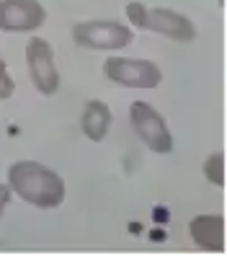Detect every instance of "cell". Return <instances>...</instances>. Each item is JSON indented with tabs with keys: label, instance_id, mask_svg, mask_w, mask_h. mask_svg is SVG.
Here are the masks:
<instances>
[{
	"label": "cell",
	"instance_id": "1",
	"mask_svg": "<svg viewBox=\"0 0 227 256\" xmlns=\"http://www.w3.org/2000/svg\"><path fill=\"white\" fill-rule=\"evenodd\" d=\"M8 186L13 194L39 210H54L65 200V182L52 168L36 160H18L8 168Z\"/></svg>",
	"mask_w": 227,
	"mask_h": 256
},
{
	"label": "cell",
	"instance_id": "2",
	"mask_svg": "<svg viewBox=\"0 0 227 256\" xmlns=\"http://www.w3.org/2000/svg\"><path fill=\"white\" fill-rule=\"evenodd\" d=\"M129 124L134 130V134L153 150V153H171L173 150V134L165 124V119L160 116V112L155 106H150L147 101H134L129 106Z\"/></svg>",
	"mask_w": 227,
	"mask_h": 256
},
{
	"label": "cell",
	"instance_id": "3",
	"mask_svg": "<svg viewBox=\"0 0 227 256\" xmlns=\"http://www.w3.org/2000/svg\"><path fill=\"white\" fill-rule=\"evenodd\" d=\"M103 75L124 88H158L163 80V70L140 57H109L103 62Z\"/></svg>",
	"mask_w": 227,
	"mask_h": 256
},
{
	"label": "cell",
	"instance_id": "4",
	"mask_svg": "<svg viewBox=\"0 0 227 256\" xmlns=\"http://www.w3.org/2000/svg\"><path fill=\"white\" fill-rule=\"evenodd\" d=\"M72 39L85 50H122L132 44L134 34L127 24L119 21H83L75 24Z\"/></svg>",
	"mask_w": 227,
	"mask_h": 256
},
{
	"label": "cell",
	"instance_id": "5",
	"mask_svg": "<svg viewBox=\"0 0 227 256\" xmlns=\"http://www.w3.org/2000/svg\"><path fill=\"white\" fill-rule=\"evenodd\" d=\"M26 65H28V75H31L39 94L52 96L59 91V70L54 65V52H52V44L47 39H39V36L28 39Z\"/></svg>",
	"mask_w": 227,
	"mask_h": 256
},
{
	"label": "cell",
	"instance_id": "6",
	"mask_svg": "<svg viewBox=\"0 0 227 256\" xmlns=\"http://www.w3.org/2000/svg\"><path fill=\"white\" fill-rule=\"evenodd\" d=\"M47 21L39 0H0V32H34Z\"/></svg>",
	"mask_w": 227,
	"mask_h": 256
},
{
	"label": "cell",
	"instance_id": "7",
	"mask_svg": "<svg viewBox=\"0 0 227 256\" xmlns=\"http://www.w3.org/2000/svg\"><path fill=\"white\" fill-rule=\"evenodd\" d=\"M147 32H155L160 36H168L173 42H194L196 39V26L184 13L171 10V8H150L147 10Z\"/></svg>",
	"mask_w": 227,
	"mask_h": 256
},
{
	"label": "cell",
	"instance_id": "8",
	"mask_svg": "<svg viewBox=\"0 0 227 256\" xmlns=\"http://www.w3.org/2000/svg\"><path fill=\"white\" fill-rule=\"evenodd\" d=\"M191 240L202 251H225V218L222 215H196L189 222Z\"/></svg>",
	"mask_w": 227,
	"mask_h": 256
},
{
	"label": "cell",
	"instance_id": "9",
	"mask_svg": "<svg viewBox=\"0 0 227 256\" xmlns=\"http://www.w3.org/2000/svg\"><path fill=\"white\" fill-rule=\"evenodd\" d=\"M80 130L88 140L101 142L111 130V109L103 101H88L80 116Z\"/></svg>",
	"mask_w": 227,
	"mask_h": 256
},
{
	"label": "cell",
	"instance_id": "10",
	"mask_svg": "<svg viewBox=\"0 0 227 256\" xmlns=\"http://www.w3.org/2000/svg\"><path fill=\"white\" fill-rule=\"evenodd\" d=\"M204 176L209 178V184L225 186V156L222 153H212L204 160Z\"/></svg>",
	"mask_w": 227,
	"mask_h": 256
},
{
	"label": "cell",
	"instance_id": "11",
	"mask_svg": "<svg viewBox=\"0 0 227 256\" xmlns=\"http://www.w3.org/2000/svg\"><path fill=\"white\" fill-rule=\"evenodd\" d=\"M127 18H129V24L134 26V28H145V24H147V6H142V3H127Z\"/></svg>",
	"mask_w": 227,
	"mask_h": 256
},
{
	"label": "cell",
	"instance_id": "12",
	"mask_svg": "<svg viewBox=\"0 0 227 256\" xmlns=\"http://www.w3.org/2000/svg\"><path fill=\"white\" fill-rule=\"evenodd\" d=\"M13 88H16V83H13V78L8 75L5 62H3V57H0V101L8 98V96L13 94Z\"/></svg>",
	"mask_w": 227,
	"mask_h": 256
},
{
	"label": "cell",
	"instance_id": "13",
	"mask_svg": "<svg viewBox=\"0 0 227 256\" xmlns=\"http://www.w3.org/2000/svg\"><path fill=\"white\" fill-rule=\"evenodd\" d=\"M8 202H10V186L8 184H0V215L5 212Z\"/></svg>",
	"mask_w": 227,
	"mask_h": 256
}]
</instances>
